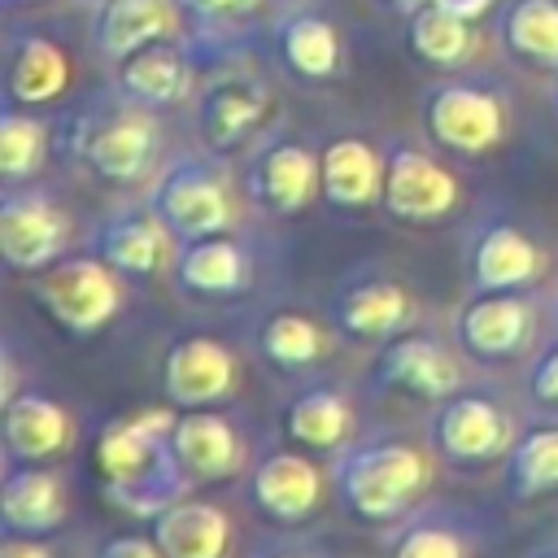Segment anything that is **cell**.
<instances>
[{"label": "cell", "instance_id": "5b68a950", "mask_svg": "<svg viewBox=\"0 0 558 558\" xmlns=\"http://www.w3.org/2000/svg\"><path fill=\"white\" fill-rule=\"evenodd\" d=\"M418 126L432 140V148L453 157H488L501 148L510 131V96L497 78L484 74H445L423 87L418 96Z\"/></svg>", "mask_w": 558, "mask_h": 558}, {"label": "cell", "instance_id": "9a60e30c", "mask_svg": "<svg viewBox=\"0 0 558 558\" xmlns=\"http://www.w3.org/2000/svg\"><path fill=\"white\" fill-rule=\"evenodd\" d=\"M244 493L262 519H270L279 527H301L327 506L331 471L296 445H270V449L253 453Z\"/></svg>", "mask_w": 558, "mask_h": 558}, {"label": "cell", "instance_id": "30bf717a", "mask_svg": "<svg viewBox=\"0 0 558 558\" xmlns=\"http://www.w3.org/2000/svg\"><path fill=\"white\" fill-rule=\"evenodd\" d=\"M240 196L266 218H296L318 201V148L301 135L270 126L240 161Z\"/></svg>", "mask_w": 558, "mask_h": 558}, {"label": "cell", "instance_id": "8992f818", "mask_svg": "<svg viewBox=\"0 0 558 558\" xmlns=\"http://www.w3.org/2000/svg\"><path fill=\"white\" fill-rule=\"evenodd\" d=\"M519 427L523 423L514 418V410L506 405L501 392L466 384L453 397L432 405V414H427V445L453 471H480V466L506 462Z\"/></svg>", "mask_w": 558, "mask_h": 558}, {"label": "cell", "instance_id": "b9f144b4", "mask_svg": "<svg viewBox=\"0 0 558 558\" xmlns=\"http://www.w3.org/2000/svg\"><path fill=\"white\" fill-rule=\"evenodd\" d=\"M379 9H388V13H397V17H410L418 4H427V0H375Z\"/></svg>", "mask_w": 558, "mask_h": 558}, {"label": "cell", "instance_id": "d6986e66", "mask_svg": "<svg viewBox=\"0 0 558 558\" xmlns=\"http://www.w3.org/2000/svg\"><path fill=\"white\" fill-rule=\"evenodd\" d=\"M87 248L126 279H157V275H170L179 240L170 235V227L157 218L148 201H122L92 222Z\"/></svg>", "mask_w": 558, "mask_h": 558}, {"label": "cell", "instance_id": "e575fe53", "mask_svg": "<svg viewBox=\"0 0 558 558\" xmlns=\"http://www.w3.org/2000/svg\"><path fill=\"white\" fill-rule=\"evenodd\" d=\"M192 52H218L240 44L257 22L266 0H170Z\"/></svg>", "mask_w": 558, "mask_h": 558}, {"label": "cell", "instance_id": "60d3db41", "mask_svg": "<svg viewBox=\"0 0 558 558\" xmlns=\"http://www.w3.org/2000/svg\"><path fill=\"white\" fill-rule=\"evenodd\" d=\"M244 558H318V554H310L305 545H292V541H262Z\"/></svg>", "mask_w": 558, "mask_h": 558}, {"label": "cell", "instance_id": "603a6c76", "mask_svg": "<svg viewBox=\"0 0 558 558\" xmlns=\"http://www.w3.org/2000/svg\"><path fill=\"white\" fill-rule=\"evenodd\" d=\"M174 458L192 484H222L248 471L253 449L248 436L214 405V410H179L170 432Z\"/></svg>", "mask_w": 558, "mask_h": 558}, {"label": "cell", "instance_id": "277c9868", "mask_svg": "<svg viewBox=\"0 0 558 558\" xmlns=\"http://www.w3.org/2000/svg\"><path fill=\"white\" fill-rule=\"evenodd\" d=\"M144 201L157 209L174 240H201L240 227V196L227 174V157L209 148L170 153L148 179Z\"/></svg>", "mask_w": 558, "mask_h": 558}, {"label": "cell", "instance_id": "ac0fdd59", "mask_svg": "<svg viewBox=\"0 0 558 558\" xmlns=\"http://www.w3.org/2000/svg\"><path fill=\"white\" fill-rule=\"evenodd\" d=\"M270 44H275V61L292 83L305 87H327L336 78H344L349 70V52H344V31L340 22L318 9V4H279V13L270 17Z\"/></svg>", "mask_w": 558, "mask_h": 558}, {"label": "cell", "instance_id": "ffe728a7", "mask_svg": "<svg viewBox=\"0 0 558 558\" xmlns=\"http://www.w3.org/2000/svg\"><path fill=\"white\" fill-rule=\"evenodd\" d=\"M279 432L288 445L314 453V458H336L344 445L357 440V405L353 392L336 379H305L296 384L283 405H279Z\"/></svg>", "mask_w": 558, "mask_h": 558}, {"label": "cell", "instance_id": "d590c367", "mask_svg": "<svg viewBox=\"0 0 558 558\" xmlns=\"http://www.w3.org/2000/svg\"><path fill=\"white\" fill-rule=\"evenodd\" d=\"M52 153V122L39 109L4 105L0 113V174L4 183H31L48 166Z\"/></svg>", "mask_w": 558, "mask_h": 558}, {"label": "cell", "instance_id": "ba28073f", "mask_svg": "<svg viewBox=\"0 0 558 558\" xmlns=\"http://www.w3.org/2000/svg\"><path fill=\"white\" fill-rule=\"evenodd\" d=\"M187 105L201 148L218 157L244 153L262 131L275 126V92L244 65H218L214 74H205Z\"/></svg>", "mask_w": 558, "mask_h": 558}, {"label": "cell", "instance_id": "d4e9b609", "mask_svg": "<svg viewBox=\"0 0 558 558\" xmlns=\"http://www.w3.org/2000/svg\"><path fill=\"white\" fill-rule=\"evenodd\" d=\"M384 196V148L357 131L327 135L318 144V201L336 214L379 209Z\"/></svg>", "mask_w": 558, "mask_h": 558}, {"label": "cell", "instance_id": "ab89813d", "mask_svg": "<svg viewBox=\"0 0 558 558\" xmlns=\"http://www.w3.org/2000/svg\"><path fill=\"white\" fill-rule=\"evenodd\" d=\"M436 4L449 9V13H458V17H466V22H484L488 13H497L501 0H436Z\"/></svg>", "mask_w": 558, "mask_h": 558}, {"label": "cell", "instance_id": "4dcf8cb0", "mask_svg": "<svg viewBox=\"0 0 558 558\" xmlns=\"http://www.w3.org/2000/svg\"><path fill=\"white\" fill-rule=\"evenodd\" d=\"M166 558H231L235 554V523L222 506L201 497H179L166 506L153 527Z\"/></svg>", "mask_w": 558, "mask_h": 558}, {"label": "cell", "instance_id": "f546056e", "mask_svg": "<svg viewBox=\"0 0 558 558\" xmlns=\"http://www.w3.org/2000/svg\"><path fill=\"white\" fill-rule=\"evenodd\" d=\"M170 35H183L170 0H100L87 17V44L105 65Z\"/></svg>", "mask_w": 558, "mask_h": 558}, {"label": "cell", "instance_id": "cb8c5ba5", "mask_svg": "<svg viewBox=\"0 0 558 558\" xmlns=\"http://www.w3.org/2000/svg\"><path fill=\"white\" fill-rule=\"evenodd\" d=\"M70 519V480L52 462H4L0 475V532L57 536Z\"/></svg>", "mask_w": 558, "mask_h": 558}, {"label": "cell", "instance_id": "484cf974", "mask_svg": "<svg viewBox=\"0 0 558 558\" xmlns=\"http://www.w3.org/2000/svg\"><path fill=\"white\" fill-rule=\"evenodd\" d=\"M170 279L183 296L196 301H235L253 288V253L235 231L179 240Z\"/></svg>", "mask_w": 558, "mask_h": 558}, {"label": "cell", "instance_id": "f6af8a7d", "mask_svg": "<svg viewBox=\"0 0 558 558\" xmlns=\"http://www.w3.org/2000/svg\"><path fill=\"white\" fill-rule=\"evenodd\" d=\"M549 314H554V323H558V288H554V296H549Z\"/></svg>", "mask_w": 558, "mask_h": 558}, {"label": "cell", "instance_id": "f1b7e54d", "mask_svg": "<svg viewBox=\"0 0 558 558\" xmlns=\"http://www.w3.org/2000/svg\"><path fill=\"white\" fill-rule=\"evenodd\" d=\"M248 349L275 375H305L336 353V336L327 331L323 318L305 310H270L253 323Z\"/></svg>", "mask_w": 558, "mask_h": 558}, {"label": "cell", "instance_id": "c3c4849f", "mask_svg": "<svg viewBox=\"0 0 558 558\" xmlns=\"http://www.w3.org/2000/svg\"><path fill=\"white\" fill-rule=\"evenodd\" d=\"M275 4H296V0H275Z\"/></svg>", "mask_w": 558, "mask_h": 558}, {"label": "cell", "instance_id": "4316f807", "mask_svg": "<svg viewBox=\"0 0 558 558\" xmlns=\"http://www.w3.org/2000/svg\"><path fill=\"white\" fill-rule=\"evenodd\" d=\"M484 519L466 506L423 501L388 527L384 558H480Z\"/></svg>", "mask_w": 558, "mask_h": 558}, {"label": "cell", "instance_id": "ee69618b", "mask_svg": "<svg viewBox=\"0 0 558 558\" xmlns=\"http://www.w3.org/2000/svg\"><path fill=\"white\" fill-rule=\"evenodd\" d=\"M549 100H554V109H558V70L549 74Z\"/></svg>", "mask_w": 558, "mask_h": 558}, {"label": "cell", "instance_id": "e0dca14e", "mask_svg": "<svg viewBox=\"0 0 558 558\" xmlns=\"http://www.w3.org/2000/svg\"><path fill=\"white\" fill-rule=\"evenodd\" d=\"M157 384H161L166 405H174V410H214V405L235 397L240 357L227 340L205 336V331H187L161 349Z\"/></svg>", "mask_w": 558, "mask_h": 558}, {"label": "cell", "instance_id": "44dd1931", "mask_svg": "<svg viewBox=\"0 0 558 558\" xmlns=\"http://www.w3.org/2000/svg\"><path fill=\"white\" fill-rule=\"evenodd\" d=\"M109 83L118 96H126L131 105H144L153 113L187 105L196 92V65H192V48L183 35L170 39H153L135 52H126L122 61L109 65Z\"/></svg>", "mask_w": 558, "mask_h": 558}, {"label": "cell", "instance_id": "d6a6232c", "mask_svg": "<svg viewBox=\"0 0 558 558\" xmlns=\"http://www.w3.org/2000/svg\"><path fill=\"white\" fill-rule=\"evenodd\" d=\"M497 48L541 74L558 70V0H501L493 13Z\"/></svg>", "mask_w": 558, "mask_h": 558}, {"label": "cell", "instance_id": "3957f363", "mask_svg": "<svg viewBox=\"0 0 558 558\" xmlns=\"http://www.w3.org/2000/svg\"><path fill=\"white\" fill-rule=\"evenodd\" d=\"M65 153L83 170H92L100 183L135 187L157 174L161 157V122L153 109L131 105L113 87L96 100H87L65 122Z\"/></svg>", "mask_w": 558, "mask_h": 558}, {"label": "cell", "instance_id": "74e56055", "mask_svg": "<svg viewBox=\"0 0 558 558\" xmlns=\"http://www.w3.org/2000/svg\"><path fill=\"white\" fill-rule=\"evenodd\" d=\"M87 558H166L157 536L153 532H113V536H100Z\"/></svg>", "mask_w": 558, "mask_h": 558}, {"label": "cell", "instance_id": "1f68e13d", "mask_svg": "<svg viewBox=\"0 0 558 558\" xmlns=\"http://www.w3.org/2000/svg\"><path fill=\"white\" fill-rule=\"evenodd\" d=\"M405 52L436 74H458L480 52V22H466L427 0L405 17Z\"/></svg>", "mask_w": 558, "mask_h": 558}, {"label": "cell", "instance_id": "8d00e7d4", "mask_svg": "<svg viewBox=\"0 0 558 558\" xmlns=\"http://www.w3.org/2000/svg\"><path fill=\"white\" fill-rule=\"evenodd\" d=\"M523 392H527L532 405L558 414V336L545 340V344L532 353V362H527V371H523Z\"/></svg>", "mask_w": 558, "mask_h": 558}, {"label": "cell", "instance_id": "4fadbf2b", "mask_svg": "<svg viewBox=\"0 0 558 558\" xmlns=\"http://www.w3.org/2000/svg\"><path fill=\"white\" fill-rule=\"evenodd\" d=\"M462 205L458 174L418 140H384V196L379 209L401 227H436Z\"/></svg>", "mask_w": 558, "mask_h": 558}, {"label": "cell", "instance_id": "2e32d148", "mask_svg": "<svg viewBox=\"0 0 558 558\" xmlns=\"http://www.w3.org/2000/svg\"><path fill=\"white\" fill-rule=\"evenodd\" d=\"M462 357L466 353L458 344L414 327V331H405V336H397V340L375 349V357L366 366V379L375 388H384V392H401V397L436 405V401H445V397H453L458 388L471 384Z\"/></svg>", "mask_w": 558, "mask_h": 558}, {"label": "cell", "instance_id": "7a4b0ae2", "mask_svg": "<svg viewBox=\"0 0 558 558\" xmlns=\"http://www.w3.org/2000/svg\"><path fill=\"white\" fill-rule=\"evenodd\" d=\"M327 471H331V497L349 519L366 527H392L414 506H423L436 480V453L432 445L375 432V436H357L336 458H327Z\"/></svg>", "mask_w": 558, "mask_h": 558}, {"label": "cell", "instance_id": "f35d334b", "mask_svg": "<svg viewBox=\"0 0 558 558\" xmlns=\"http://www.w3.org/2000/svg\"><path fill=\"white\" fill-rule=\"evenodd\" d=\"M0 558H57V549L48 545V536H0Z\"/></svg>", "mask_w": 558, "mask_h": 558}, {"label": "cell", "instance_id": "5bb4252c", "mask_svg": "<svg viewBox=\"0 0 558 558\" xmlns=\"http://www.w3.org/2000/svg\"><path fill=\"white\" fill-rule=\"evenodd\" d=\"M453 344L484 366L536 353L541 292H471L449 318Z\"/></svg>", "mask_w": 558, "mask_h": 558}, {"label": "cell", "instance_id": "9c48e42d", "mask_svg": "<svg viewBox=\"0 0 558 558\" xmlns=\"http://www.w3.org/2000/svg\"><path fill=\"white\" fill-rule=\"evenodd\" d=\"M545 270V244L506 209H484L462 235V275L471 292H536Z\"/></svg>", "mask_w": 558, "mask_h": 558}, {"label": "cell", "instance_id": "8fae6325", "mask_svg": "<svg viewBox=\"0 0 558 558\" xmlns=\"http://www.w3.org/2000/svg\"><path fill=\"white\" fill-rule=\"evenodd\" d=\"M331 327L353 344H388L423 327V301L414 288L384 266H353L340 275L327 301Z\"/></svg>", "mask_w": 558, "mask_h": 558}, {"label": "cell", "instance_id": "7dc6e473", "mask_svg": "<svg viewBox=\"0 0 558 558\" xmlns=\"http://www.w3.org/2000/svg\"><path fill=\"white\" fill-rule=\"evenodd\" d=\"M78 4H87V9H92V4H100V0H78Z\"/></svg>", "mask_w": 558, "mask_h": 558}, {"label": "cell", "instance_id": "bcb514c9", "mask_svg": "<svg viewBox=\"0 0 558 558\" xmlns=\"http://www.w3.org/2000/svg\"><path fill=\"white\" fill-rule=\"evenodd\" d=\"M9 9H17V4H39V0H4Z\"/></svg>", "mask_w": 558, "mask_h": 558}, {"label": "cell", "instance_id": "7402d4cb", "mask_svg": "<svg viewBox=\"0 0 558 558\" xmlns=\"http://www.w3.org/2000/svg\"><path fill=\"white\" fill-rule=\"evenodd\" d=\"M4 462H61L78 445L74 410L39 384L4 397Z\"/></svg>", "mask_w": 558, "mask_h": 558}, {"label": "cell", "instance_id": "83f0119b", "mask_svg": "<svg viewBox=\"0 0 558 558\" xmlns=\"http://www.w3.org/2000/svg\"><path fill=\"white\" fill-rule=\"evenodd\" d=\"M70 78H74V61H70V52H65L52 35H44V31H35V26L9 35L4 105L44 109V105H52V100L65 96Z\"/></svg>", "mask_w": 558, "mask_h": 558}, {"label": "cell", "instance_id": "6da1fadb", "mask_svg": "<svg viewBox=\"0 0 558 558\" xmlns=\"http://www.w3.org/2000/svg\"><path fill=\"white\" fill-rule=\"evenodd\" d=\"M174 418H179L174 405L135 410L109 418L96 436V471L105 480V493L131 519L153 523L166 506H174L192 488L170 445Z\"/></svg>", "mask_w": 558, "mask_h": 558}, {"label": "cell", "instance_id": "7bdbcfd3", "mask_svg": "<svg viewBox=\"0 0 558 558\" xmlns=\"http://www.w3.org/2000/svg\"><path fill=\"white\" fill-rule=\"evenodd\" d=\"M523 558H558V536H545V541H536Z\"/></svg>", "mask_w": 558, "mask_h": 558}, {"label": "cell", "instance_id": "52a82bcc", "mask_svg": "<svg viewBox=\"0 0 558 558\" xmlns=\"http://www.w3.org/2000/svg\"><path fill=\"white\" fill-rule=\"evenodd\" d=\"M126 275H118L105 257H96L92 248L70 253L44 270L31 275V296L39 301V310L65 331V336H96L105 331L122 305H126Z\"/></svg>", "mask_w": 558, "mask_h": 558}, {"label": "cell", "instance_id": "836d02e7", "mask_svg": "<svg viewBox=\"0 0 558 558\" xmlns=\"http://www.w3.org/2000/svg\"><path fill=\"white\" fill-rule=\"evenodd\" d=\"M501 493L514 506H532L558 493V414L519 427L501 462Z\"/></svg>", "mask_w": 558, "mask_h": 558}, {"label": "cell", "instance_id": "7c38bea8", "mask_svg": "<svg viewBox=\"0 0 558 558\" xmlns=\"http://www.w3.org/2000/svg\"><path fill=\"white\" fill-rule=\"evenodd\" d=\"M74 214L44 183H4L0 192V253L9 270L35 275L74 248Z\"/></svg>", "mask_w": 558, "mask_h": 558}]
</instances>
